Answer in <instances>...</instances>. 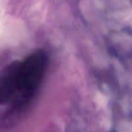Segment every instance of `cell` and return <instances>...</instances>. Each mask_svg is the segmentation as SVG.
Masks as SVG:
<instances>
[{"mask_svg": "<svg viewBox=\"0 0 132 132\" xmlns=\"http://www.w3.org/2000/svg\"><path fill=\"white\" fill-rule=\"evenodd\" d=\"M48 56L43 50H37L17 61L16 93L11 102L9 115L21 113L32 100L45 76Z\"/></svg>", "mask_w": 132, "mask_h": 132, "instance_id": "1", "label": "cell"}]
</instances>
